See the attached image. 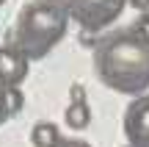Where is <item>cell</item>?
Returning a JSON list of instances; mask_svg holds the SVG:
<instances>
[{"label": "cell", "mask_w": 149, "mask_h": 147, "mask_svg": "<svg viewBox=\"0 0 149 147\" xmlns=\"http://www.w3.org/2000/svg\"><path fill=\"white\" fill-rule=\"evenodd\" d=\"M94 70L105 86L122 94H141L149 86V44L133 31L100 39L94 47Z\"/></svg>", "instance_id": "cell-1"}, {"label": "cell", "mask_w": 149, "mask_h": 147, "mask_svg": "<svg viewBox=\"0 0 149 147\" xmlns=\"http://www.w3.org/2000/svg\"><path fill=\"white\" fill-rule=\"evenodd\" d=\"M69 14L55 0H33L19 11L14 25L11 47H17L28 61H39L66 36Z\"/></svg>", "instance_id": "cell-2"}, {"label": "cell", "mask_w": 149, "mask_h": 147, "mask_svg": "<svg viewBox=\"0 0 149 147\" xmlns=\"http://www.w3.org/2000/svg\"><path fill=\"white\" fill-rule=\"evenodd\" d=\"M124 3L127 0H61L69 20H74L83 31H102L111 25L122 17Z\"/></svg>", "instance_id": "cell-3"}, {"label": "cell", "mask_w": 149, "mask_h": 147, "mask_svg": "<svg viewBox=\"0 0 149 147\" xmlns=\"http://www.w3.org/2000/svg\"><path fill=\"white\" fill-rule=\"evenodd\" d=\"M122 128H124L130 147H149V94L133 100L127 106Z\"/></svg>", "instance_id": "cell-4"}, {"label": "cell", "mask_w": 149, "mask_h": 147, "mask_svg": "<svg viewBox=\"0 0 149 147\" xmlns=\"http://www.w3.org/2000/svg\"><path fill=\"white\" fill-rule=\"evenodd\" d=\"M28 64L31 61L19 53L17 47H0V89L19 86L28 78Z\"/></svg>", "instance_id": "cell-5"}, {"label": "cell", "mask_w": 149, "mask_h": 147, "mask_svg": "<svg viewBox=\"0 0 149 147\" xmlns=\"http://www.w3.org/2000/svg\"><path fill=\"white\" fill-rule=\"evenodd\" d=\"M61 133H58V125L53 122H36L31 131V142L33 147H58L61 144Z\"/></svg>", "instance_id": "cell-6"}, {"label": "cell", "mask_w": 149, "mask_h": 147, "mask_svg": "<svg viewBox=\"0 0 149 147\" xmlns=\"http://www.w3.org/2000/svg\"><path fill=\"white\" fill-rule=\"evenodd\" d=\"M64 122L72 128V131H83V128H88V122H91L88 103H86V100H72L69 108H66V114H64Z\"/></svg>", "instance_id": "cell-7"}, {"label": "cell", "mask_w": 149, "mask_h": 147, "mask_svg": "<svg viewBox=\"0 0 149 147\" xmlns=\"http://www.w3.org/2000/svg\"><path fill=\"white\" fill-rule=\"evenodd\" d=\"M22 103H25V97H22V89L19 86H8L6 89V106H8V114H19L22 111Z\"/></svg>", "instance_id": "cell-8"}, {"label": "cell", "mask_w": 149, "mask_h": 147, "mask_svg": "<svg viewBox=\"0 0 149 147\" xmlns=\"http://www.w3.org/2000/svg\"><path fill=\"white\" fill-rule=\"evenodd\" d=\"M130 31L135 33V36L141 39V42H146L149 44V14H144V17H138V20L130 25Z\"/></svg>", "instance_id": "cell-9"}, {"label": "cell", "mask_w": 149, "mask_h": 147, "mask_svg": "<svg viewBox=\"0 0 149 147\" xmlns=\"http://www.w3.org/2000/svg\"><path fill=\"white\" fill-rule=\"evenodd\" d=\"M8 106H6V89H0V125H3L6 120H8Z\"/></svg>", "instance_id": "cell-10"}, {"label": "cell", "mask_w": 149, "mask_h": 147, "mask_svg": "<svg viewBox=\"0 0 149 147\" xmlns=\"http://www.w3.org/2000/svg\"><path fill=\"white\" fill-rule=\"evenodd\" d=\"M69 97L72 100H86V89L80 86V83H74V86L69 89Z\"/></svg>", "instance_id": "cell-11"}, {"label": "cell", "mask_w": 149, "mask_h": 147, "mask_svg": "<svg viewBox=\"0 0 149 147\" xmlns=\"http://www.w3.org/2000/svg\"><path fill=\"white\" fill-rule=\"evenodd\" d=\"M58 147H91V144L80 142V139H61V144H58Z\"/></svg>", "instance_id": "cell-12"}, {"label": "cell", "mask_w": 149, "mask_h": 147, "mask_svg": "<svg viewBox=\"0 0 149 147\" xmlns=\"http://www.w3.org/2000/svg\"><path fill=\"white\" fill-rule=\"evenodd\" d=\"M130 6H133V8H138V11H146L149 8V0H127Z\"/></svg>", "instance_id": "cell-13"}, {"label": "cell", "mask_w": 149, "mask_h": 147, "mask_svg": "<svg viewBox=\"0 0 149 147\" xmlns=\"http://www.w3.org/2000/svg\"><path fill=\"white\" fill-rule=\"evenodd\" d=\"M3 3H6V0H0V8H3Z\"/></svg>", "instance_id": "cell-14"}, {"label": "cell", "mask_w": 149, "mask_h": 147, "mask_svg": "<svg viewBox=\"0 0 149 147\" xmlns=\"http://www.w3.org/2000/svg\"><path fill=\"white\" fill-rule=\"evenodd\" d=\"M127 147H130V144H127Z\"/></svg>", "instance_id": "cell-15"}]
</instances>
